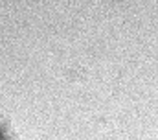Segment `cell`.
Segmentation results:
<instances>
[{"label": "cell", "instance_id": "obj_1", "mask_svg": "<svg viewBox=\"0 0 158 140\" xmlns=\"http://www.w3.org/2000/svg\"><path fill=\"white\" fill-rule=\"evenodd\" d=\"M6 133H9V131H7V125H6V124L0 120V137H4Z\"/></svg>", "mask_w": 158, "mask_h": 140}, {"label": "cell", "instance_id": "obj_2", "mask_svg": "<svg viewBox=\"0 0 158 140\" xmlns=\"http://www.w3.org/2000/svg\"><path fill=\"white\" fill-rule=\"evenodd\" d=\"M0 140H11V137H9V133H6L4 137H0Z\"/></svg>", "mask_w": 158, "mask_h": 140}]
</instances>
